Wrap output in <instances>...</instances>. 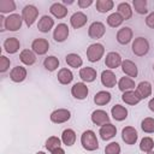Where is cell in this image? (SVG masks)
Here are the masks:
<instances>
[{
	"mask_svg": "<svg viewBox=\"0 0 154 154\" xmlns=\"http://www.w3.org/2000/svg\"><path fill=\"white\" fill-rule=\"evenodd\" d=\"M141 128H142V130H143L144 132H147V134L154 132V118H150V117L144 118V119L142 120V123H141Z\"/></svg>",
	"mask_w": 154,
	"mask_h": 154,
	"instance_id": "f35d334b",
	"label": "cell"
},
{
	"mask_svg": "<svg viewBox=\"0 0 154 154\" xmlns=\"http://www.w3.org/2000/svg\"><path fill=\"white\" fill-rule=\"evenodd\" d=\"M148 106H149V109L154 112V97H153V99H152V100L149 101V103H148Z\"/></svg>",
	"mask_w": 154,
	"mask_h": 154,
	"instance_id": "7dc6e473",
	"label": "cell"
},
{
	"mask_svg": "<svg viewBox=\"0 0 154 154\" xmlns=\"http://www.w3.org/2000/svg\"><path fill=\"white\" fill-rule=\"evenodd\" d=\"M25 77H26V70L23 66H16L10 72V78L16 83L23 82L25 79Z\"/></svg>",
	"mask_w": 154,
	"mask_h": 154,
	"instance_id": "ac0fdd59",
	"label": "cell"
},
{
	"mask_svg": "<svg viewBox=\"0 0 154 154\" xmlns=\"http://www.w3.org/2000/svg\"><path fill=\"white\" fill-rule=\"evenodd\" d=\"M88 87L84 83H76L73 84V87L71 88V94L73 95V97L78 99V100H83L87 97L88 95Z\"/></svg>",
	"mask_w": 154,
	"mask_h": 154,
	"instance_id": "8fae6325",
	"label": "cell"
},
{
	"mask_svg": "<svg viewBox=\"0 0 154 154\" xmlns=\"http://www.w3.org/2000/svg\"><path fill=\"white\" fill-rule=\"evenodd\" d=\"M147 154H154V152H153V150H150V152H148Z\"/></svg>",
	"mask_w": 154,
	"mask_h": 154,
	"instance_id": "681fc988",
	"label": "cell"
},
{
	"mask_svg": "<svg viewBox=\"0 0 154 154\" xmlns=\"http://www.w3.org/2000/svg\"><path fill=\"white\" fill-rule=\"evenodd\" d=\"M66 63H67V65H70L71 67H79V66H82V64H83V60H82V58L78 55V54H75V53H70V54H67L66 55Z\"/></svg>",
	"mask_w": 154,
	"mask_h": 154,
	"instance_id": "d6a6232c",
	"label": "cell"
},
{
	"mask_svg": "<svg viewBox=\"0 0 154 154\" xmlns=\"http://www.w3.org/2000/svg\"><path fill=\"white\" fill-rule=\"evenodd\" d=\"M122 70L125 75L130 76V77H136L138 71H137V66L135 63H132L131 60H124L122 63Z\"/></svg>",
	"mask_w": 154,
	"mask_h": 154,
	"instance_id": "7402d4cb",
	"label": "cell"
},
{
	"mask_svg": "<svg viewBox=\"0 0 154 154\" xmlns=\"http://www.w3.org/2000/svg\"><path fill=\"white\" fill-rule=\"evenodd\" d=\"M59 147H60V140L58 137H55V136H52L46 141V148L49 152H53L54 149H57Z\"/></svg>",
	"mask_w": 154,
	"mask_h": 154,
	"instance_id": "60d3db41",
	"label": "cell"
},
{
	"mask_svg": "<svg viewBox=\"0 0 154 154\" xmlns=\"http://www.w3.org/2000/svg\"><path fill=\"white\" fill-rule=\"evenodd\" d=\"M87 20H88V17H87L83 12H76V13H73V14L71 16V18H70V23H71V25H72L75 29H79V28H82L83 25H85Z\"/></svg>",
	"mask_w": 154,
	"mask_h": 154,
	"instance_id": "2e32d148",
	"label": "cell"
},
{
	"mask_svg": "<svg viewBox=\"0 0 154 154\" xmlns=\"http://www.w3.org/2000/svg\"><path fill=\"white\" fill-rule=\"evenodd\" d=\"M136 85H135V82L134 79H131L130 77H122L118 82V88L119 90L122 91H128V90H131L134 89Z\"/></svg>",
	"mask_w": 154,
	"mask_h": 154,
	"instance_id": "f1b7e54d",
	"label": "cell"
},
{
	"mask_svg": "<svg viewBox=\"0 0 154 154\" xmlns=\"http://www.w3.org/2000/svg\"><path fill=\"white\" fill-rule=\"evenodd\" d=\"M132 52L138 57H143L149 51V42L144 37H137L132 42Z\"/></svg>",
	"mask_w": 154,
	"mask_h": 154,
	"instance_id": "3957f363",
	"label": "cell"
},
{
	"mask_svg": "<svg viewBox=\"0 0 154 154\" xmlns=\"http://www.w3.org/2000/svg\"><path fill=\"white\" fill-rule=\"evenodd\" d=\"M154 147V141L150 138V137H143L141 140V143H140V149L142 152H150Z\"/></svg>",
	"mask_w": 154,
	"mask_h": 154,
	"instance_id": "ab89813d",
	"label": "cell"
},
{
	"mask_svg": "<svg viewBox=\"0 0 154 154\" xmlns=\"http://www.w3.org/2000/svg\"><path fill=\"white\" fill-rule=\"evenodd\" d=\"M79 77L84 81V82H93L96 78V70L93 67H82L79 70Z\"/></svg>",
	"mask_w": 154,
	"mask_h": 154,
	"instance_id": "603a6c76",
	"label": "cell"
},
{
	"mask_svg": "<svg viewBox=\"0 0 154 154\" xmlns=\"http://www.w3.org/2000/svg\"><path fill=\"white\" fill-rule=\"evenodd\" d=\"M131 38H132V30L129 26H124V28L118 30V32H117V41L120 45L129 43L131 41Z\"/></svg>",
	"mask_w": 154,
	"mask_h": 154,
	"instance_id": "4fadbf2b",
	"label": "cell"
},
{
	"mask_svg": "<svg viewBox=\"0 0 154 154\" xmlns=\"http://www.w3.org/2000/svg\"><path fill=\"white\" fill-rule=\"evenodd\" d=\"M57 77H58V81L61 84H69L73 79V75H72V72L69 69H61V70H59Z\"/></svg>",
	"mask_w": 154,
	"mask_h": 154,
	"instance_id": "83f0119b",
	"label": "cell"
},
{
	"mask_svg": "<svg viewBox=\"0 0 154 154\" xmlns=\"http://www.w3.org/2000/svg\"><path fill=\"white\" fill-rule=\"evenodd\" d=\"M123 17L118 13V12H114V13H112V14H109L108 17H107V24L109 25V26H112V28H117V26H119L122 23H123Z\"/></svg>",
	"mask_w": 154,
	"mask_h": 154,
	"instance_id": "8d00e7d4",
	"label": "cell"
},
{
	"mask_svg": "<svg viewBox=\"0 0 154 154\" xmlns=\"http://www.w3.org/2000/svg\"><path fill=\"white\" fill-rule=\"evenodd\" d=\"M122 57L117 53V52H109L107 55H106V59H105V64L107 67L109 69H116L118 67L119 65H122Z\"/></svg>",
	"mask_w": 154,
	"mask_h": 154,
	"instance_id": "5bb4252c",
	"label": "cell"
},
{
	"mask_svg": "<svg viewBox=\"0 0 154 154\" xmlns=\"http://www.w3.org/2000/svg\"><path fill=\"white\" fill-rule=\"evenodd\" d=\"M153 70H154V65H153Z\"/></svg>",
	"mask_w": 154,
	"mask_h": 154,
	"instance_id": "816d5d0a",
	"label": "cell"
},
{
	"mask_svg": "<svg viewBox=\"0 0 154 154\" xmlns=\"http://www.w3.org/2000/svg\"><path fill=\"white\" fill-rule=\"evenodd\" d=\"M61 140H63L64 144H66L69 147L72 146V144H75V142H76V134H75V131L72 129L64 130L63 131V135H61Z\"/></svg>",
	"mask_w": 154,
	"mask_h": 154,
	"instance_id": "4dcf8cb0",
	"label": "cell"
},
{
	"mask_svg": "<svg viewBox=\"0 0 154 154\" xmlns=\"http://www.w3.org/2000/svg\"><path fill=\"white\" fill-rule=\"evenodd\" d=\"M69 36V28L66 24L64 23H60L55 26L54 29V32H53V38L57 41V42H63Z\"/></svg>",
	"mask_w": 154,
	"mask_h": 154,
	"instance_id": "30bf717a",
	"label": "cell"
},
{
	"mask_svg": "<svg viewBox=\"0 0 154 154\" xmlns=\"http://www.w3.org/2000/svg\"><path fill=\"white\" fill-rule=\"evenodd\" d=\"M103 53H105V48L101 43H93L87 49V58L89 61L95 63L102 58Z\"/></svg>",
	"mask_w": 154,
	"mask_h": 154,
	"instance_id": "7a4b0ae2",
	"label": "cell"
},
{
	"mask_svg": "<svg viewBox=\"0 0 154 154\" xmlns=\"http://www.w3.org/2000/svg\"><path fill=\"white\" fill-rule=\"evenodd\" d=\"M31 48H32V51H34L36 54L42 55V54H46V53H47V51H48V48H49V43H48V41H47L46 38L38 37V38H36V40L32 41Z\"/></svg>",
	"mask_w": 154,
	"mask_h": 154,
	"instance_id": "9c48e42d",
	"label": "cell"
},
{
	"mask_svg": "<svg viewBox=\"0 0 154 154\" xmlns=\"http://www.w3.org/2000/svg\"><path fill=\"white\" fill-rule=\"evenodd\" d=\"M111 101V94L108 91H99L94 96V102L97 106H103Z\"/></svg>",
	"mask_w": 154,
	"mask_h": 154,
	"instance_id": "f546056e",
	"label": "cell"
},
{
	"mask_svg": "<svg viewBox=\"0 0 154 154\" xmlns=\"http://www.w3.org/2000/svg\"><path fill=\"white\" fill-rule=\"evenodd\" d=\"M64 2H65V4H72L73 1H67V0H64Z\"/></svg>",
	"mask_w": 154,
	"mask_h": 154,
	"instance_id": "c3c4849f",
	"label": "cell"
},
{
	"mask_svg": "<svg viewBox=\"0 0 154 154\" xmlns=\"http://www.w3.org/2000/svg\"><path fill=\"white\" fill-rule=\"evenodd\" d=\"M101 83L107 88H113L117 83L116 75L111 70H105L101 73Z\"/></svg>",
	"mask_w": 154,
	"mask_h": 154,
	"instance_id": "e0dca14e",
	"label": "cell"
},
{
	"mask_svg": "<svg viewBox=\"0 0 154 154\" xmlns=\"http://www.w3.org/2000/svg\"><path fill=\"white\" fill-rule=\"evenodd\" d=\"M38 16V10L34 5H26L22 10V18L28 26H31Z\"/></svg>",
	"mask_w": 154,
	"mask_h": 154,
	"instance_id": "277c9868",
	"label": "cell"
},
{
	"mask_svg": "<svg viewBox=\"0 0 154 154\" xmlns=\"http://www.w3.org/2000/svg\"><path fill=\"white\" fill-rule=\"evenodd\" d=\"M116 134H117V128L111 123H107V124L102 125L101 129H100V136L105 141L111 140L112 137L116 136Z\"/></svg>",
	"mask_w": 154,
	"mask_h": 154,
	"instance_id": "9a60e30c",
	"label": "cell"
},
{
	"mask_svg": "<svg viewBox=\"0 0 154 154\" xmlns=\"http://www.w3.org/2000/svg\"><path fill=\"white\" fill-rule=\"evenodd\" d=\"M105 25L101 23V22H94L91 23V25L89 26V30H88V34L90 36V38H101L103 35H105Z\"/></svg>",
	"mask_w": 154,
	"mask_h": 154,
	"instance_id": "ba28073f",
	"label": "cell"
},
{
	"mask_svg": "<svg viewBox=\"0 0 154 154\" xmlns=\"http://www.w3.org/2000/svg\"><path fill=\"white\" fill-rule=\"evenodd\" d=\"M52 154H65V152H64V149L63 148H57V149H54L53 152H52Z\"/></svg>",
	"mask_w": 154,
	"mask_h": 154,
	"instance_id": "bcb514c9",
	"label": "cell"
},
{
	"mask_svg": "<svg viewBox=\"0 0 154 154\" xmlns=\"http://www.w3.org/2000/svg\"><path fill=\"white\" fill-rule=\"evenodd\" d=\"M71 117V113L69 109H65V108H60V109H55L52 114H51V120L55 124H61V123H65L70 119Z\"/></svg>",
	"mask_w": 154,
	"mask_h": 154,
	"instance_id": "52a82bcc",
	"label": "cell"
},
{
	"mask_svg": "<svg viewBox=\"0 0 154 154\" xmlns=\"http://www.w3.org/2000/svg\"><path fill=\"white\" fill-rule=\"evenodd\" d=\"M19 59L25 65H32L36 61V57H35L34 52H31L30 49H23L19 54Z\"/></svg>",
	"mask_w": 154,
	"mask_h": 154,
	"instance_id": "484cf974",
	"label": "cell"
},
{
	"mask_svg": "<svg viewBox=\"0 0 154 154\" xmlns=\"http://www.w3.org/2000/svg\"><path fill=\"white\" fill-rule=\"evenodd\" d=\"M16 10V4L13 0H0V12L10 13Z\"/></svg>",
	"mask_w": 154,
	"mask_h": 154,
	"instance_id": "d590c367",
	"label": "cell"
},
{
	"mask_svg": "<svg viewBox=\"0 0 154 154\" xmlns=\"http://www.w3.org/2000/svg\"><path fill=\"white\" fill-rule=\"evenodd\" d=\"M54 25V19L49 16H42L41 19L38 20V24H37V29L41 31V32H48Z\"/></svg>",
	"mask_w": 154,
	"mask_h": 154,
	"instance_id": "d6986e66",
	"label": "cell"
},
{
	"mask_svg": "<svg viewBox=\"0 0 154 154\" xmlns=\"http://www.w3.org/2000/svg\"><path fill=\"white\" fill-rule=\"evenodd\" d=\"M19 47H20V43H19L18 38H16V37H8L4 42V48L10 54H14L19 49Z\"/></svg>",
	"mask_w": 154,
	"mask_h": 154,
	"instance_id": "44dd1931",
	"label": "cell"
},
{
	"mask_svg": "<svg viewBox=\"0 0 154 154\" xmlns=\"http://www.w3.org/2000/svg\"><path fill=\"white\" fill-rule=\"evenodd\" d=\"M136 93H137V95H138V97L141 100L150 96V94H152V85H150V83L149 82H146V81L141 82L136 87Z\"/></svg>",
	"mask_w": 154,
	"mask_h": 154,
	"instance_id": "ffe728a7",
	"label": "cell"
},
{
	"mask_svg": "<svg viewBox=\"0 0 154 154\" xmlns=\"http://www.w3.org/2000/svg\"><path fill=\"white\" fill-rule=\"evenodd\" d=\"M77 4H78V6L81 8H85V7H88V6H90L93 4V0H78Z\"/></svg>",
	"mask_w": 154,
	"mask_h": 154,
	"instance_id": "f6af8a7d",
	"label": "cell"
},
{
	"mask_svg": "<svg viewBox=\"0 0 154 154\" xmlns=\"http://www.w3.org/2000/svg\"><path fill=\"white\" fill-rule=\"evenodd\" d=\"M36 154H46V153H43V152H37Z\"/></svg>",
	"mask_w": 154,
	"mask_h": 154,
	"instance_id": "f907efd6",
	"label": "cell"
},
{
	"mask_svg": "<svg viewBox=\"0 0 154 154\" xmlns=\"http://www.w3.org/2000/svg\"><path fill=\"white\" fill-rule=\"evenodd\" d=\"M137 131L132 126H125L122 130V138L126 144H135L137 141Z\"/></svg>",
	"mask_w": 154,
	"mask_h": 154,
	"instance_id": "8992f818",
	"label": "cell"
},
{
	"mask_svg": "<svg viewBox=\"0 0 154 154\" xmlns=\"http://www.w3.org/2000/svg\"><path fill=\"white\" fill-rule=\"evenodd\" d=\"M122 100L125 103H129V105H137L141 101V99L138 97L137 93L136 91H132V90L124 91V94L122 95Z\"/></svg>",
	"mask_w": 154,
	"mask_h": 154,
	"instance_id": "4316f807",
	"label": "cell"
},
{
	"mask_svg": "<svg viewBox=\"0 0 154 154\" xmlns=\"http://www.w3.org/2000/svg\"><path fill=\"white\" fill-rule=\"evenodd\" d=\"M22 22H23L22 16L17 14V13L10 14L8 17L5 18V30L17 31V30H19L20 26H22Z\"/></svg>",
	"mask_w": 154,
	"mask_h": 154,
	"instance_id": "5b68a950",
	"label": "cell"
},
{
	"mask_svg": "<svg viewBox=\"0 0 154 154\" xmlns=\"http://www.w3.org/2000/svg\"><path fill=\"white\" fill-rule=\"evenodd\" d=\"M111 113H112V117L119 122L126 119V117H128V109L120 105H114L111 109Z\"/></svg>",
	"mask_w": 154,
	"mask_h": 154,
	"instance_id": "cb8c5ba5",
	"label": "cell"
},
{
	"mask_svg": "<svg viewBox=\"0 0 154 154\" xmlns=\"http://www.w3.org/2000/svg\"><path fill=\"white\" fill-rule=\"evenodd\" d=\"M81 143L84 149L87 150H96L99 148V142L96 138V135L91 130H87L81 136Z\"/></svg>",
	"mask_w": 154,
	"mask_h": 154,
	"instance_id": "6da1fadb",
	"label": "cell"
},
{
	"mask_svg": "<svg viewBox=\"0 0 154 154\" xmlns=\"http://www.w3.org/2000/svg\"><path fill=\"white\" fill-rule=\"evenodd\" d=\"M118 13L123 17V19L128 20L132 16V10H131V7L128 2H120L118 5Z\"/></svg>",
	"mask_w": 154,
	"mask_h": 154,
	"instance_id": "1f68e13d",
	"label": "cell"
},
{
	"mask_svg": "<svg viewBox=\"0 0 154 154\" xmlns=\"http://www.w3.org/2000/svg\"><path fill=\"white\" fill-rule=\"evenodd\" d=\"M91 120L95 125H101L102 126V125L109 123V117H108L107 112H105L102 109H96L91 114Z\"/></svg>",
	"mask_w": 154,
	"mask_h": 154,
	"instance_id": "7c38bea8",
	"label": "cell"
},
{
	"mask_svg": "<svg viewBox=\"0 0 154 154\" xmlns=\"http://www.w3.org/2000/svg\"><path fill=\"white\" fill-rule=\"evenodd\" d=\"M146 24H147L149 28L154 29V12H152L150 14L147 16V18H146Z\"/></svg>",
	"mask_w": 154,
	"mask_h": 154,
	"instance_id": "ee69618b",
	"label": "cell"
},
{
	"mask_svg": "<svg viewBox=\"0 0 154 154\" xmlns=\"http://www.w3.org/2000/svg\"><path fill=\"white\" fill-rule=\"evenodd\" d=\"M49 11H51V13H52L54 17H57V18H64V17L67 14V8H66L63 4H59V2L53 4V5L51 6Z\"/></svg>",
	"mask_w": 154,
	"mask_h": 154,
	"instance_id": "d4e9b609",
	"label": "cell"
},
{
	"mask_svg": "<svg viewBox=\"0 0 154 154\" xmlns=\"http://www.w3.org/2000/svg\"><path fill=\"white\" fill-rule=\"evenodd\" d=\"M114 6L112 0H97L96 1V10L101 13L108 12L109 10H112Z\"/></svg>",
	"mask_w": 154,
	"mask_h": 154,
	"instance_id": "836d02e7",
	"label": "cell"
},
{
	"mask_svg": "<svg viewBox=\"0 0 154 154\" xmlns=\"http://www.w3.org/2000/svg\"><path fill=\"white\" fill-rule=\"evenodd\" d=\"M10 67V60L5 55L0 57V72H5Z\"/></svg>",
	"mask_w": 154,
	"mask_h": 154,
	"instance_id": "7bdbcfd3",
	"label": "cell"
},
{
	"mask_svg": "<svg viewBox=\"0 0 154 154\" xmlns=\"http://www.w3.org/2000/svg\"><path fill=\"white\" fill-rule=\"evenodd\" d=\"M120 153V146L117 142H112L106 146L105 154H119Z\"/></svg>",
	"mask_w": 154,
	"mask_h": 154,
	"instance_id": "b9f144b4",
	"label": "cell"
},
{
	"mask_svg": "<svg viewBox=\"0 0 154 154\" xmlns=\"http://www.w3.org/2000/svg\"><path fill=\"white\" fill-rule=\"evenodd\" d=\"M134 8L138 14H146L147 13V0H134L132 1Z\"/></svg>",
	"mask_w": 154,
	"mask_h": 154,
	"instance_id": "74e56055",
	"label": "cell"
},
{
	"mask_svg": "<svg viewBox=\"0 0 154 154\" xmlns=\"http://www.w3.org/2000/svg\"><path fill=\"white\" fill-rule=\"evenodd\" d=\"M43 66L48 70V71H54L58 69L59 66V59L54 55H51V57H47L45 60H43Z\"/></svg>",
	"mask_w": 154,
	"mask_h": 154,
	"instance_id": "e575fe53",
	"label": "cell"
}]
</instances>
